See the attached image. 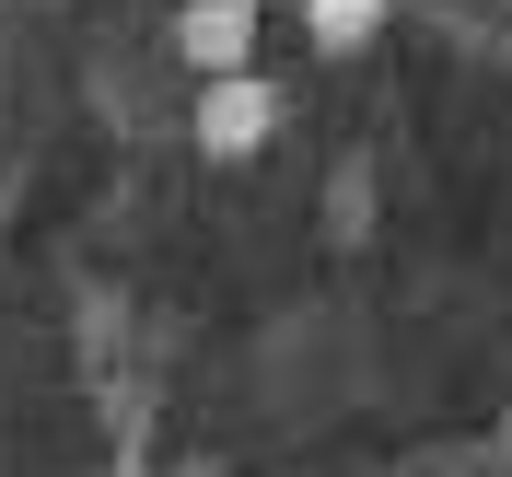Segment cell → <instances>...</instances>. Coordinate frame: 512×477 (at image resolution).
I'll use <instances>...</instances> for the list:
<instances>
[{
  "label": "cell",
  "mask_w": 512,
  "mask_h": 477,
  "mask_svg": "<svg viewBox=\"0 0 512 477\" xmlns=\"http://www.w3.org/2000/svg\"><path fill=\"white\" fill-rule=\"evenodd\" d=\"M268 128H280V82H268V70H222V82H198V152H210V163H256V152H268Z\"/></svg>",
  "instance_id": "6da1fadb"
},
{
  "label": "cell",
  "mask_w": 512,
  "mask_h": 477,
  "mask_svg": "<svg viewBox=\"0 0 512 477\" xmlns=\"http://www.w3.org/2000/svg\"><path fill=\"white\" fill-rule=\"evenodd\" d=\"M175 59H187L198 82L256 70V0H187V12H175Z\"/></svg>",
  "instance_id": "7a4b0ae2"
},
{
  "label": "cell",
  "mask_w": 512,
  "mask_h": 477,
  "mask_svg": "<svg viewBox=\"0 0 512 477\" xmlns=\"http://www.w3.org/2000/svg\"><path fill=\"white\" fill-rule=\"evenodd\" d=\"M303 24H315L326 59H350V47H373V35H384V0H315Z\"/></svg>",
  "instance_id": "3957f363"
}]
</instances>
